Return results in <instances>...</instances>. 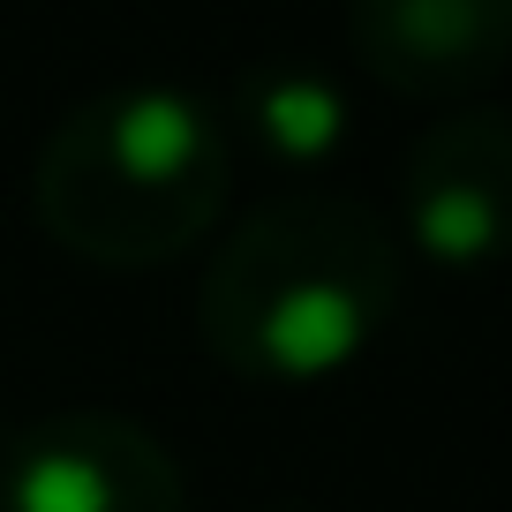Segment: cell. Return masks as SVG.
<instances>
[{
  "mask_svg": "<svg viewBox=\"0 0 512 512\" xmlns=\"http://www.w3.org/2000/svg\"><path fill=\"white\" fill-rule=\"evenodd\" d=\"M400 226L430 264L482 272L512 256V113L452 106L400 159Z\"/></svg>",
  "mask_w": 512,
  "mask_h": 512,
  "instance_id": "obj_4",
  "label": "cell"
},
{
  "mask_svg": "<svg viewBox=\"0 0 512 512\" xmlns=\"http://www.w3.org/2000/svg\"><path fill=\"white\" fill-rule=\"evenodd\" d=\"M407 249L384 211L339 189L256 204L196 287V332L249 384H317L362 362L400 317Z\"/></svg>",
  "mask_w": 512,
  "mask_h": 512,
  "instance_id": "obj_1",
  "label": "cell"
},
{
  "mask_svg": "<svg viewBox=\"0 0 512 512\" xmlns=\"http://www.w3.org/2000/svg\"><path fill=\"white\" fill-rule=\"evenodd\" d=\"M347 61L415 106H467L512 68V0H347Z\"/></svg>",
  "mask_w": 512,
  "mask_h": 512,
  "instance_id": "obj_5",
  "label": "cell"
},
{
  "mask_svg": "<svg viewBox=\"0 0 512 512\" xmlns=\"http://www.w3.org/2000/svg\"><path fill=\"white\" fill-rule=\"evenodd\" d=\"M272 512H317V505H272Z\"/></svg>",
  "mask_w": 512,
  "mask_h": 512,
  "instance_id": "obj_7",
  "label": "cell"
},
{
  "mask_svg": "<svg viewBox=\"0 0 512 512\" xmlns=\"http://www.w3.org/2000/svg\"><path fill=\"white\" fill-rule=\"evenodd\" d=\"M226 196H234L226 113L159 83L68 106L31 166V211L46 241L98 272H151L189 256L219 226Z\"/></svg>",
  "mask_w": 512,
  "mask_h": 512,
  "instance_id": "obj_2",
  "label": "cell"
},
{
  "mask_svg": "<svg viewBox=\"0 0 512 512\" xmlns=\"http://www.w3.org/2000/svg\"><path fill=\"white\" fill-rule=\"evenodd\" d=\"M234 128L249 136L256 159L287 166V174H317L324 159L347 151V91L309 61H256L234 83Z\"/></svg>",
  "mask_w": 512,
  "mask_h": 512,
  "instance_id": "obj_6",
  "label": "cell"
},
{
  "mask_svg": "<svg viewBox=\"0 0 512 512\" xmlns=\"http://www.w3.org/2000/svg\"><path fill=\"white\" fill-rule=\"evenodd\" d=\"M0 512H189V475L136 415L61 407L8 437Z\"/></svg>",
  "mask_w": 512,
  "mask_h": 512,
  "instance_id": "obj_3",
  "label": "cell"
}]
</instances>
